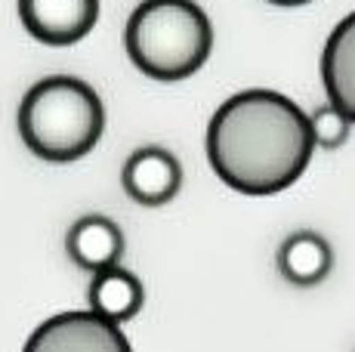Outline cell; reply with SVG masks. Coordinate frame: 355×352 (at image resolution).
<instances>
[{
	"label": "cell",
	"instance_id": "ba28073f",
	"mask_svg": "<svg viewBox=\"0 0 355 352\" xmlns=\"http://www.w3.org/2000/svg\"><path fill=\"white\" fill-rule=\"evenodd\" d=\"M322 80L327 103L355 124V10L331 31L322 53Z\"/></svg>",
	"mask_w": 355,
	"mask_h": 352
},
{
	"label": "cell",
	"instance_id": "3957f363",
	"mask_svg": "<svg viewBox=\"0 0 355 352\" xmlns=\"http://www.w3.org/2000/svg\"><path fill=\"white\" fill-rule=\"evenodd\" d=\"M124 44L146 78L176 84L210 59L214 25L195 0H142L127 22Z\"/></svg>",
	"mask_w": 355,
	"mask_h": 352
},
{
	"label": "cell",
	"instance_id": "8fae6325",
	"mask_svg": "<svg viewBox=\"0 0 355 352\" xmlns=\"http://www.w3.org/2000/svg\"><path fill=\"white\" fill-rule=\"evenodd\" d=\"M312 124V137H315V148H324V152H334V148L346 146L352 130V121L340 112L337 105H318L315 112L309 114Z\"/></svg>",
	"mask_w": 355,
	"mask_h": 352
},
{
	"label": "cell",
	"instance_id": "277c9868",
	"mask_svg": "<svg viewBox=\"0 0 355 352\" xmlns=\"http://www.w3.org/2000/svg\"><path fill=\"white\" fill-rule=\"evenodd\" d=\"M22 352H133L121 324L105 322L93 309L59 313L28 337Z\"/></svg>",
	"mask_w": 355,
	"mask_h": 352
},
{
	"label": "cell",
	"instance_id": "30bf717a",
	"mask_svg": "<svg viewBox=\"0 0 355 352\" xmlns=\"http://www.w3.org/2000/svg\"><path fill=\"white\" fill-rule=\"evenodd\" d=\"M87 303H90L93 313L102 315L105 322L124 324L130 318L139 315L142 303H146V288H142V281L136 279L130 269L112 266V269H102V272L93 275Z\"/></svg>",
	"mask_w": 355,
	"mask_h": 352
},
{
	"label": "cell",
	"instance_id": "5b68a950",
	"mask_svg": "<svg viewBox=\"0 0 355 352\" xmlns=\"http://www.w3.org/2000/svg\"><path fill=\"white\" fill-rule=\"evenodd\" d=\"M25 31L46 46H71L99 22V0H19Z\"/></svg>",
	"mask_w": 355,
	"mask_h": 352
},
{
	"label": "cell",
	"instance_id": "9c48e42d",
	"mask_svg": "<svg viewBox=\"0 0 355 352\" xmlns=\"http://www.w3.org/2000/svg\"><path fill=\"white\" fill-rule=\"evenodd\" d=\"M334 269V250L324 235L312 229H300L288 235L278 247V272L293 288H315L322 284Z\"/></svg>",
	"mask_w": 355,
	"mask_h": 352
},
{
	"label": "cell",
	"instance_id": "6da1fadb",
	"mask_svg": "<svg viewBox=\"0 0 355 352\" xmlns=\"http://www.w3.org/2000/svg\"><path fill=\"white\" fill-rule=\"evenodd\" d=\"M315 137L309 114L275 90L229 96L207 124L214 173L241 195H278L306 173Z\"/></svg>",
	"mask_w": 355,
	"mask_h": 352
},
{
	"label": "cell",
	"instance_id": "8992f818",
	"mask_svg": "<svg viewBox=\"0 0 355 352\" xmlns=\"http://www.w3.org/2000/svg\"><path fill=\"white\" fill-rule=\"evenodd\" d=\"M124 192L142 207H164L182 188V164L161 146H142L121 170Z\"/></svg>",
	"mask_w": 355,
	"mask_h": 352
},
{
	"label": "cell",
	"instance_id": "7c38bea8",
	"mask_svg": "<svg viewBox=\"0 0 355 352\" xmlns=\"http://www.w3.org/2000/svg\"><path fill=\"white\" fill-rule=\"evenodd\" d=\"M272 6H284V10H293V6H306L312 3V0H269Z\"/></svg>",
	"mask_w": 355,
	"mask_h": 352
},
{
	"label": "cell",
	"instance_id": "52a82bcc",
	"mask_svg": "<svg viewBox=\"0 0 355 352\" xmlns=\"http://www.w3.org/2000/svg\"><path fill=\"white\" fill-rule=\"evenodd\" d=\"M65 250L74 266L96 275L102 269L121 266V256H124V232H121L118 222L102 213L80 216V220L68 229Z\"/></svg>",
	"mask_w": 355,
	"mask_h": 352
},
{
	"label": "cell",
	"instance_id": "7a4b0ae2",
	"mask_svg": "<svg viewBox=\"0 0 355 352\" xmlns=\"http://www.w3.org/2000/svg\"><path fill=\"white\" fill-rule=\"evenodd\" d=\"M105 108L87 80L53 74L31 87L19 105V137L37 158L68 164L96 148Z\"/></svg>",
	"mask_w": 355,
	"mask_h": 352
}]
</instances>
